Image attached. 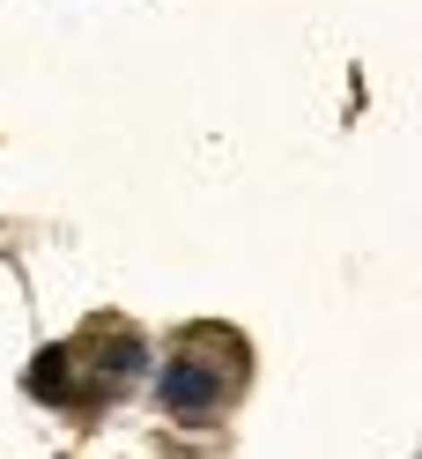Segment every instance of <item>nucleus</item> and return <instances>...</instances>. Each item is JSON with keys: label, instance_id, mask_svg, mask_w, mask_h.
Masks as SVG:
<instances>
[{"label": "nucleus", "instance_id": "f257e3e1", "mask_svg": "<svg viewBox=\"0 0 422 459\" xmlns=\"http://www.w3.org/2000/svg\"><path fill=\"white\" fill-rule=\"evenodd\" d=\"M163 408L208 415V408H215V378H208L201 363H171V370H163Z\"/></svg>", "mask_w": 422, "mask_h": 459}]
</instances>
